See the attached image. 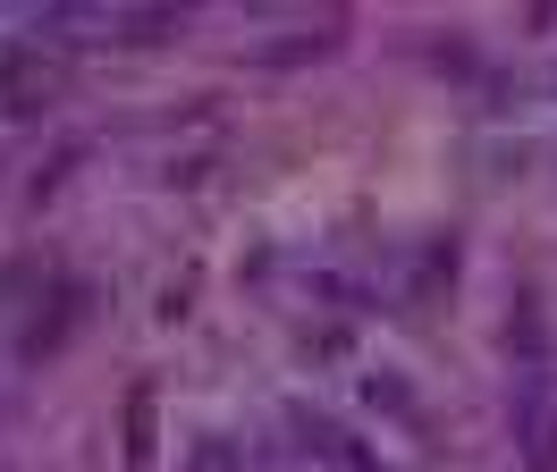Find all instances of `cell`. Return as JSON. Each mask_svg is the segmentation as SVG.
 <instances>
[{"instance_id": "7a4b0ae2", "label": "cell", "mask_w": 557, "mask_h": 472, "mask_svg": "<svg viewBox=\"0 0 557 472\" xmlns=\"http://www.w3.org/2000/svg\"><path fill=\"white\" fill-rule=\"evenodd\" d=\"M195 472H237V456H228V447H203V456H195Z\"/></svg>"}, {"instance_id": "6da1fadb", "label": "cell", "mask_w": 557, "mask_h": 472, "mask_svg": "<svg viewBox=\"0 0 557 472\" xmlns=\"http://www.w3.org/2000/svg\"><path fill=\"white\" fill-rule=\"evenodd\" d=\"M516 438L532 456V472H557V397H549L541 363H523V380H516Z\"/></svg>"}]
</instances>
